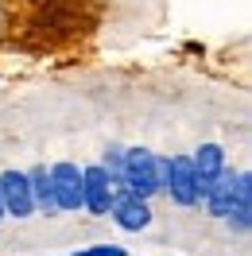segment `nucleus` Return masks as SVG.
<instances>
[{
  "instance_id": "6e6552de",
  "label": "nucleus",
  "mask_w": 252,
  "mask_h": 256,
  "mask_svg": "<svg viewBox=\"0 0 252 256\" xmlns=\"http://www.w3.org/2000/svg\"><path fill=\"white\" fill-rule=\"evenodd\" d=\"M28 175V186H32V202L35 210H43V214H58V206H54V190H50V175L47 167L39 163V167H32V171H24Z\"/></svg>"
},
{
  "instance_id": "423d86ee",
  "label": "nucleus",
  "mask_w": 252,
  "mask_h": 256,
  "mask_svg": "<svg viewBox=\"0 0 252 256\" xmlns=\"http://www.w3.org/2000/svg\"><path fill=\"white\" fill-rule=\"evenodd\" d=\"M109 218L124 233H140V229H148L152 225V206H148V198H136V194L128 190H116V198H112L109 206Z\"/></svg>"
},
{
  "instance_id": "9b49d317",
  "label": "nucleus",
  "mask_w": 252,
  "mask_h": 256,
  "mask_svg": "<svg viewBox=\"0 0 252 256\" xmlns=\"http://www.w3.org/2000/svg\"><path fill=\"white\" fill-rule=\"evenodd\" d=\"M70 256H124L120 244H94V248H82V252H70Z\"/></svg>"
},
{
  "instance_id": "0eeeda50",
  "label": "nucleus",
  "mask_w": 252,
  "mask_h": 256,
  "mask_svg": "<svg viewBox=\"0 0 252 256\" xmlns=\"http://www.w3.org/2000/svg\"><path fill=\"white\" fill-rule=\"evenodd\" d=\"M190 160H194V171H198V190H202V198H206L210 182L225 171V152H221V144H202Z\"/></svg>"
},
{
  "instance_id": "f03ea898",
  "label": "nucleus",
  "mask_w": 252,
  "mask_h": 256,
  "mask_svg": "<svg viewBox=\"0 0 252 256\" xmlns=\"http://www.w3.org/2000/svg\"><path fill=\"white\" fill-rule=\"evenodd\" d=\"M163 194L178 202V206H202V190H198V171L190 156H171L167 160V178H163Z\"/></svg>"
},
{
  "instance_id": "20e7f679",
  "label": "nucleus",
  "mask_w": 252,
  "mask_h": 256,
  "mask_svg": "<svg viewBox=\"0 0 252 256\" xmlns=\"http://www.w3.org/2000/svg\"><path fill=\"white\" fill-rule=\"evenodd\" d=\"M50 175V190H54V206H58V214H70V210H82V167L78 163H54V167H47Z\"/></svg>"
},
{
  "instance_id": "f8f14e48",
  "label": "nucleus",
  "mask_w": 252,
  "mask_h": 256,
  "mask_svg": "<svg viewBox=\"0 0 252 256\" xmlns=\"http://www.w3.org/2000/svg\"><path fill=\"white\" fill-rule=\"evenodd\" d=\"M0 222H4V202H0Z\"/></svg>"
},
{
  "instance_id": "9d476101",
  "label": "nucleus",
  "mask_w": 252,
  "mask_h": 256,
  "mask_svg": "<svg viewBox=\"0 0 252 256\" xmlns=\"http://www.w3.org/2000/svg\"><path fill=\"white\" fill-rule=\"evenodd\" d=\"M120 163H124V148L109 144V148H105V160H101V167H105V171L116 178V175H120Z\"/></svg>"
},
{
  "instance_id": "1a4fd4ad",
  "label": "nucleus",
  "mask_w": 252,
  "mask_h": 256,
  "mask_svg": "<svg viewBox=\"0 0 252 256\" xmlns=\"http://www.w3.org/2000/svg\"><path fill=\"white\" fill-rule=\"evenodd\" d=\"M225 222L233 225L236 233H248V225H252V202H233V210L225 214Z\"/></svg>"
},
{
  "instance_id": "f257e3e1",
  "label": "nucleus",
  "mask_w": 252,
  "mask_h": 256,
  "mask_svg": "<svg viewBox=\"0 0 252 256\" xmlns=\"http://www.w3.org/2000/svg\"><path fill=\"white\" fill-rule=\"evenodd\" d=\"M163 178H167V156H156L148 148H124V163H120V175L112 178V190L152 198L163 190Z\"/></svg>"
},
{
  "instance_id": "7ed1b4c3",
  "label": "nucleus",
  "mask_w": 252,
  "mask_h": 256,
  "mask_svg": "<svg viewBox=\"0 0 252 256\" xmlns=\"http://www.w3.org/2000/svg\"><path fill=\"white\" fill-rule=\"evenodd\" d=\"M116 190H112V175L101 167V163H90L82 167V210H90L94 218H109V206Z\"/></svg>"
},
{
  "instance_id": "39448f33",
  "label": "nucleus",
  "mask_w": 252,
  "mask_h": 256,
  "mask_svg": "<svg viewBox=\"0 0 252 256\" xmlns=\"http://www.w3.org/2000/svg\"><path fill=\"white\" fill-rule=\"evenodd\" d=\"M0 202H4V218H32L35 202H32V186L24 171H4L0 175Z\"/></svg>"
}]
</instances>
